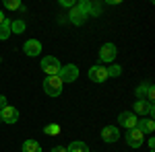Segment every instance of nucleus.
Instances as JSON below:
<instances>
[{"mask_svg": "<svg viewBox=\"0 0 155 152\" xmlns=\"http://www.w3.org/2000/svg\"><path fill=\"white\" fill-rule=\"evenodd\" d=\"M89 78L93 82H106L110 76H107V68L106 66H93L89 70Z\"/></svg>", "mask_w": 155, "mask_h": 152, "instance_id": "9", "label": "nucleus"}, {"mask_svg": "<svg viewBox=\"0 0 155 152\" xmlns=\"http://www.w3.org/2000/svg\"><path fill=\"white\" fill-rule=\"evenodd\" d=\"M137 121H139V117L134 115V113H130V111H124V113L118 115V123L122 126V128H126V129L137 128Z\"/></svg>", "mask_w": 155, "mask_h": 152, "instance_id": "8", "label": "nucleus"}, {"mask_svg": "<svg viewBox=\"0 0 155 152\" xmlns=\"http://www.w3.org/2000/svg\"><path fill=\"white\" fill-rule=\"evenodd\" d=\"M60 4H62V6H74V2H72V0H60Z\"/></svg>", "mask_w": 155, "mask_h": 152, "instance_id": "23", "label": "nucleus"}, {"mask_svg": "<svg viewBox=\"0 0 155 152\" xmlns=\"http://www.w3.org/2000/svg\"><path fill=\"white\" fill-rule=\"evenodd\" d=\"M8 35H11V21L4 19L0 25V39H8Z\"/></svg>", "mask_w": 155, "mask_h": 152, "instance_id": "17", "label": "nucleus"}, {"mask_svg": "<svg viewBox=\"0 0 155 152\" xmlns=\"http://www.w3.org/2000/svg\"><path fill=\"white\" fill-rule=\"evenodd\" d=\"M137 99L139 101H147V103H153L155 101V88L151 82H143L139 88H137Z\"/></svg>", "mask_w": 155, "mask_h": 152, "instance_id": "3", "label": "nucleus"}, {"mask_svg": "<svg viewBox=\"0 0 155 152\" xmlns=\"http://www.w3.org/2000/svg\"><path fill=\"white\" fill-rule=\"evenodd\" d=\"M137 128L141 129L143 134H153L155 123H153V119H151V117H147V119H139V121H137Z\"/></svg>", "mask_w": 155, "mask_h": 152, "instance_id": "14", "label": "nucleus"}, {"mask_svg": "<svg viewBox=\"0 0 155 152\" xmlns=\"http://www.w3.org/2000/svg\"><path fill=\"white\" fill-rule=\"evenodd\" d=\"M25 31V21L23 19H17L11 23V33H23Z\"/></svg>", "mask_w": 155, "mask_h": 152, "instance_id": "18", "label": "nucleus"}, {"mask_svg": "<svg viewBox=\"0 0 155 152\" xmlns=\"http://www.w3.org/2000/svg\"><path fill=\"white\" fill-rule=\"evenodd\" d=\"M4 19H6V17H4V12L0 11V25H2V21H4Z\"/></svg>", "mask_w": 155, "mask_h": 152, "instance_id": "26", "label": "nucleus"}, {"mask_svg": "<svg viewBox=\"0 0 155 152\" xmlns=\"http://www.w3.org/2000/svg\"><path fill=\"white\" fill-rule=\"evenodd\" d=\"M66 152H89V148L85 142H72L66 146Z\"/></svg>", "mask_w": 155, "mask_h": 152, "instance_id": "16", "label": "nucleus"}, {"mask_svg": "<svg viewBox=\"0 0 155 152\" xmlns=\"http://www.w3.org/2000/svg\"><path fill=\"white\" fill-rule=\"evenodd\" d=\"M4 6H6L8 11H19L23 4H21L19 0H4Z\"/></svg>", "mask_w": 155, "mask_h": 152, "instance_id": "19", "label": "nucleus"}, {"mask_svg": "<svg viewBox=\"0 0 155 152\" xmlns=\"http://www.w3.org/2000/svg\"><path fill=\"white\" fill-rule=\"evenodd\" d=\"M0 62H2V58H0Z\"/></svg>", "mask_w": 155, "mask_h": 152, "instance_id": "27", "label": "nucleus"}, {"mask_svg": "<svg viewBox=\"0 0 155 152\" xmlns=\"http://www.w3.org/2000/svg\"><path fill=\"white\" fill-rule=\"evenodd\" d=\"M0 123H2V121H0Z\"/></svg>", "mask_w": 155, "mask_h": 152, "instance_id": "28", "label": "nucleus"}, {"mask_svg": "<svg viewBox=\"0 0 155 152\" xmlns=\"http://www.w3.org/2000/svg\"><path fill=\"white\" fill-rule=\"evenodd\" d=\"M25 54L27 56H39V51H41V43L37 41V39H27V43L23 45Z\"/></svg>", "mask_w": 155, "mask_h": 152, "instance_id": "13", "label": "nucleus"}, {"mask_svg": "<svg viewBox=\"0 0 155 152\" xmlns=\"http://www.w3.org/2000/svg\"><path fill=\"white\" fill-rule=\"evenodd\" d=\"M134 115H153V103H147V101H137L134 103Z\"/></svg>", "mask_w": 155, "mask_h": 152, "instance_id": "11", "label": "nucleus"}, {"mask_svg": "<svg viewBox=\"0 0 155 152\" xmlns=\"http://www.w3.org/2000/svg\"><path fill=\"white\" fill-rule=\"evenodd\" d=\"M52 152H66V148H64V146H54Z\"/></svg>", "mask_w": 155, "mask_h": 152, "instance_id": "24", "label": "nucleus"}, {"mask_svg": "<svg viewBox=\"0 0 155 152\" xmlns=\"http://www.w3.org/2000/svg\"><path fill=\"white\" fill-rule=\"evenodd\" d=\"M101 140L104 142H118L120 140V132L118 128H114V126H106V128L101 129Z\"/></svg>", "mask_w": 155, "mask_h": 152, "instance_id": "10", "label": "nucleus"}, {"mask_svg": "<svg viewBox=\"0 0 155 152\" xmlns=\"http://www.w3.org/2000/svg\"><path fill=\"white\" fill-rule=\"evenodd\" d=\"M122 74V68H120L118 64H110V68H107V76H120Z\"/></svg>", "mask_w": 155, "mask_h": 152, "instance_id": "21", "label": "nucleus"}, {"mask_svg": "<svg viewBox=\"0 0 155 152\" xmlns=\"http://www.w3.org/2000/svg\"><path fill=\"white\" fill-rule=\"evenodd\" d=\"M68 19H71V23H74V25H83L85 21H87V14L74 4V6L71 8V12H68Z\"/></svg>", "mask_w": 155, "mask_h": 152, "instance_id": "12", "label": "nucleus"}, {"mask_svg": "<svg viewBox=\"0 0 155 152\" xmlns=\"http://www.w3.org/2000/svg\"><path fill=\"white\" fill-rule=\"evenodd\" d=\"M44 132H46L48 136H58V134H60V126H58V123H50Z\"/></svg>", "mask_w": 155, "mask_h": 152, "instance_id": "20", "label": "nucleus"}, {"mask_svg": "<svg viewBox=\"0 0 155 152\" xmlns=\"http://www.w3.org/2000/svg\"><path fill=\"white\" fill-rule=\"evenodd\" d=\"M0 121H4V123H17L19 121V111L15 109V107L6 105L4 109H0Z\"/></svg>", "mask_w": 155, "mask_h": 152, "instance_id": "6", "label": "nucleus"}, {"mask_svg": "<svg viewBox=\"0 0 155 152\" xmlns=\"http://www.w3.org/2000/svg\"><path fill=\"white\" fill-rule=\"evenodd\" d=\"M149 148H151V150L155 148V140H153V138H149Z\"/></svg>", "mask_w": 155, "mask_h": 152, "instance_id": "25", "label": "nucleus"}, {"mask_svg": "<svg viewBox=\"0 0 155 152\" xmlns=\"http://www.w3.org/2000/svg\"><path fill=\"white\" fill-rule=\"evenodd\" d=\"M6 105H8V103H6V97H4V95H0V109H4Z\"/></svg>", "mask_w": 155, "mask_h": 152, "instance_id": "22", "label": "nucleus"}, {"mask_svg": "<svg viewBox=\"0 0 155 152\" xmlns=\"http://www.w3.org/2000/svg\"><path fill=\"white\" fill-rule=\"evenodd\" d=\"M116 54H118V51H116V45H114V43H104L101 49H99V60L112 64L114 58H116Z\"/></svg>", "mask_w": 155, "mask_h": 152, "instance_id": "7", "label": "nucleus"}, {"mask_svg": "<svg viewBox=\"0 0 155 152\" xmlns=\"http://www.w3.org/2000/svg\"><path fill=\"white\" fill-rule=\"evenodd\" d=\"M143 138H145V134L139 128H132V129L126 132V142H128L130 148H139V146L143 144Z\"/></svg>", "mask_w": 155, "mask_h": 152, "instance_id": "5", "label": "nucleus"}, {"mask_svg": "<svg viewBox=\"0 0 155 152\" xmlns=\"http://www.w3.org/2000/svg\"><path fill=\"white\" fill-rule=\"evenodd\" d=\"M23 152H41V146L35 140H25L23 142Z\"/></svg>", "mask_w": 155, "mask_h": 152, "instance_id": "15", "label": "nucleus"}, {"mask_svg": "<svg viewBox=\"0 0 155 152\" xmlns=\"http://www.w3.org/2000/svg\"><path fill=\"white\" fill-rule=\"evenodd\" d=\"M77 76H79V68H77L74 64H66V66H62L60 72H58V78L62 80V84H64V82H74Z\"/></svg>", "mask_w": 155, "mask_h": 152, "instance_id": "4", "label": "nucleus"}, {"mask_svg": "<svg viewBox=\"0 0 155 152\" xmlns=\"http://www.w3.org/2000/svg\"><path fill=\"white\" fill-rule=\"evenodd\" d=\"M60 62L58 58H54V56H46V58L41 60V70L46 72L48 76H58V72H60Z\"/></svg>", "mask_w": 155, "mask_h": 152, "instance_id": "2", "label": "nucleus"}, {"mask_svg": "<svg viewBox=\"0 0 155 152\" xmlns=\"http://www.w3.org/2000/svg\"><path fill=\"white\" fill-rule=\"evenodd\" d=\"M44 93L48 95V97H58L62 93V80H60L58 76H48L44 80Z\"/></svg>", "mask_w": 155, "mask_h": 152, "instance_id": "1", "label": "nucleus"}]
</instances>
